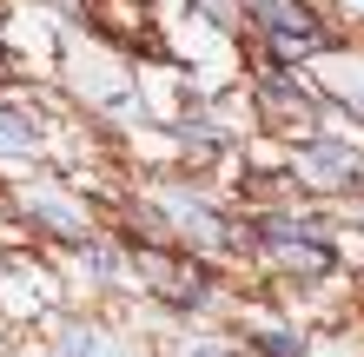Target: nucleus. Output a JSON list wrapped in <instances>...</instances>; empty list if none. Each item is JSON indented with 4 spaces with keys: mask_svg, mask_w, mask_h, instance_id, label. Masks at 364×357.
Returning a JSON list of instances; mask_svg holds the SVG:
<instances>
[{
    "mask_svg": "<svg viewBox=\"0 0 364 357\" xmlns=\"http://www.w3.org/2000/svg\"><path fill=\"white\" fill-rule=\"evenodd\" d=\"M239 338H245L239 344L245 357H305V338H298L291 324H245Z\"/></svg>",
    "mask_w": 364,
    "mask_h": 357,
    "instance_id": "obj_6",
    "label": "nucleus"
},
{
    "mask_svg": "<svg viewBox=\"0 0 364 357\" xmlns=\"http://www.w3.org/2000/svg\"><path fill=\"white\" fill-rule=\"evenodd\" d=\"M186 357H245L239 344H225V338H205L199 331V344H186Z\"/></svg>",
    "mask_w": 364,
    "mask_h": 357,
    "instance_id": "obj_7",
    "label": "nucleus"
},
{
    "mask_svg": "<svg viewBox=\"0 0 364 357\" xmlns=\"http://www.w3.org/2000/svg\"><path fill=\"white\" fill-rule=\"evenodd\" d=\"M126 7H166V0H126Z\"/></svg>",
    "mask_w": 364,
    "mask_h": 357,
    "instance_id": "obj_9",
    "label": "nucleus"
},
{
    "mask_svg": "<svg viewBox=\"0 0 364 357\" xmlns=\"http://www.w3.org/2000/svg\"><path fill=\"white\" fill-rule=\"evenodd\" d=\"M47 145V119L40 106H20V99L0 93V159H33Z\"/></svg>",
    "mask_w": 364,
    "mask_h": 357,
    "instance_id": "obj_5",
    "label": "nucleus"
},
{
    "mask_svg": "<svg viewBox=\"0 0 364 357\" xmlns=\"http://www.w3.org/2000/svg\"><path fill=\"white\" fill-rule=\"evenodd\" d=\"M285 179H291V192L338 199V192H351L364 179V159H358V145L338 139V133H305V139L285 145Z\"/></svg>",
    "mask_w": 364,
    "mask_h": 357,
    "instance_id": "obj_2",
    "label": "nucleus"
},
{
    "mask_svg": "<svg viewBox=\"0 0 364 357\" xmlns=\"http://www.w3.org/2000/svg\"><path fill=\"white\" fill-rule=\"evenodd\" d=\"M14 212L27 219L40 238H53L60 251H73V245H87L93 232H106V225L93 219V205H87V199H73L67 185H53V179H40V185H14Z\"/></svg>",
    "mask_w": 364,
    "mask_h": 357,
    "instance_id": "obj_3",
    "label": "nucleus"
},
{
    "mask_svg": "<svg viewBox=\"0 0 364 357\" xmlns=\"http://www.w3.org/2000/svg\"><path fill=\"white\" fill-rule=\"evenodd\" d=\"M166 133H173V145H179V159H192V172H205L212 159H225L232 145H239V126H225L212 106H186L173 126H166Z\"/></svg>",
    "mask_w": 364,
    "mask_h": 357,
    "instance_id": "obj_4",
    "label": "nucleus"
},
{
    "mask_svg": "<svg viewBox=\"0 0 364 357\" xmlns=\"http://www.w3.org/2000/svg\"><path fill=\"white\" fill-rule=\"evenodd\" d=\"M245 113L272 126V133H291V139H305V133H325V93L311 87L298 67H278V60H259L252 53V73H245Z\"/></svg>",
    "mask_w": 364,
    "mask_h": 357,
    "instance_id": "obj_1",
    "label": "nucleus"
},
{
    "mask_svg": "<svg viewBox=\"0 0 364 357\" xmlns=\"http://www.w3.org/2000/svg\"><path fill=\"white\" fill-rule=\"evenodd\" d=\"M0 73H7V33H0Z\"/></svg>",
    "mask_w": 364,
    "mask_h": 357,
    "instance_id": "obj_8",
    "label": "nucleus"
}]
</instances>
